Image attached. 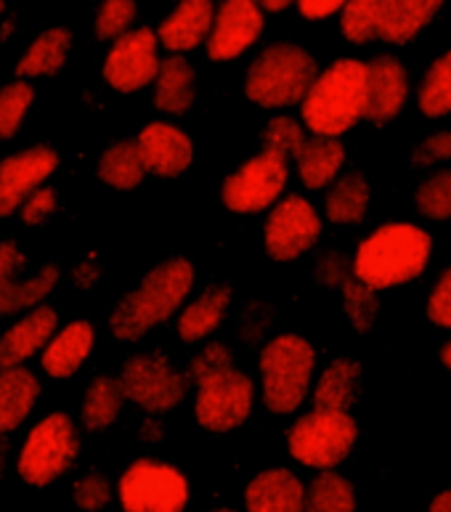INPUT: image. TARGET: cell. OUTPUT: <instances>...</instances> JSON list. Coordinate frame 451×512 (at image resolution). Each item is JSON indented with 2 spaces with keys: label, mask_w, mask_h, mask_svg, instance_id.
Wrapping results in <instances>:
<instances>
[{
  "label": "cell",
  "mask_w": 451,
  "mask_h": 512,
  "mask_svg": "<svg viewBox=\"0 0 451 512\" xmlns=\"http://www.w3.org/2000/svg\"><path fill=\"white\" fill-rule=\"evenodd\" d=\"M189 372L197 380L194 417L207 433L223 436L245 425L255 404V383L234 367V356L226 345H205L194 356Z\"/></svg>",
  "instance_id": "cell-1"
},
{
  "label": "cell",
  "mask_w": 451,
  "mask_h": 512,
  "mask_svg": "<svg viewBox=\"0 0 451 512\" xmlns=\"http://www.w3.org/2000/svg\"><path fill=\"white\" fill-rule=\"evenodd\" d=\"M194 290V266L186 258H168L157 263L149 274L130 290L112 311L109 327L123 343L141 340L146 332L160 327L184 306Z\"/></svg>",
  "instance_id": "cell-2"
},
{
  "label": "cell",
  "mask_w": 451,
  "mask_h": 512,
  "mask_svg": "<svg viewBox=\"0 0 451 512\" xmlns=\"http://www.w3.org/2000/svg\"><path fill=\"white\" fill-rule=\"evenodd\" d=\"M433 242L412 223H385L356 250V282L369 290H388L417 279L430 260Z\"/></svg>",
  "instance_id": "cell-3"
},
{
  "label": "cell",
  "mask_w": 451,
  "mask_h": 512,
  "mask_svg": "<svg viewBox=\"0 0 451 512\" xmlns=\"http://www.w3.org/2000/svg\"><path fill=\"white\" fill-rule=\"evenodd\" d=\"M367 112V64L337 59L316 77L300 115L316 138H340Z\"/></svg>",
  "instance_id": "cell-4"
},
{
  "label": "cell",
  "mask_w": 451,
  "mask_h": 512,
  "mask_svg": "<svg viewBox=\"0 0 451 512\" xmlns=\"http://www.w3.org/2000/svg\"><path fill=\"white\" fill-rule=\"evenodd\" d=\"M319 77L316 59L295 43L263 48L245 75L247 99L263 109H287L303 104Z\"/></svg>",
  "instance_id": "cell-5"
},
{
  "label": "cell",
  "mask_w": 451,
  "mask_h": 512,
  "mask_svg": "<svg viewBox=\"0 0 451 512\" xmlns=\"http://www.w3.org/2000/svg\"><path fill=\"white\" fill-rule=\"evenodd\" d=\"M316 353L306 337L295 332L271 337L260 351V390L268 412L292 414L311 390Z\"/></svg>",
  "instance_id": "cell-6"
},
{
  "label": "cell",
  "mask_w": 451,
  "mask_h": 512,
  "mask_svg": "<svg viewBox=\"0 0 451 512\" xmlns=\"http://www.w3.org/2000/svg\"><path fill=\"white\" fill-rule=\"evenodd\" d=\"M77 451H80V436L75 422L69 414L54 412L30 430L16 459V470L27 486L46 489L75 465Z\"/></svg>",
  "instance_id": "cell-7"
},
{
  "label": "cell",
  "mask_w": 451,
  "mask_h": 512,
  "mask_svg": "<svg viewBox=\"0 0 451 512\" xmlns=\"http://www.w3.org/2000/svg\"><path fill=\"white\" fill-rule=\"evenodd\" d=\"M359 428L348 412H311L292 425L287 446L300 465L332 470L351 454Z\"/></svg>",
  "instance_id": "cell-8"
},
{
  "label": "cell",
  "mask_w": 451,
  "mask_h": 512,
  "mask_svg": "<svg viewBox=\"0 0 451 512\" xmlns=\"http://www.w3.org/2000/svg\"><path fill=\"white\" fill-rule=\"evenodd\" d=\"M117 497L123 512H184L189 505V481L168 462L136 459L120 478Z\"/></svg>",
  "instance_id": "cell-9"
},
{
  "label": "cell",
  "mask_w": 451,
  "mask_h": 512,
  "mask_svg": "<svg viewBox=\"0 0 451 512\" xmlns=\"http://www.w3.org/2000/svg\"><path fill=\"white\" fill-rule=\"evenodd\" d=\"M287 181H290V162L274 152H260L231 176H226L221 199L231 213L258 215L279 202Z\"/></svg>",
  "instance_id": "cell-10"
},
{
  "label": "cell",
  "mask_w": 451,
  "mask_h": 512,
  "mask_svg": "<svg viewBox=\"0 0 451 512\" xmlns=\"http://www.w3.org/2000/svg\"><path fill=\"white\" fill-rule=\"evenodd\" d=\"M120 385L146 414H165L176 409L186 396L189 380L160 353H138L125 361Z\"/></svg>",
  "instance_id": "cell-11"
},
{
  "label": "cell",
  "mask_w": 451,
  "mask_h": 512,
  "mask_svg": "<svg viewBox=\"0 0 451 512\" xmlns=\"http://www.w3.org/2000/svg\"><path fill=\"white\" fill-rule=\"evenodd\" d=\"M322 237V218L316 207L300 194L279 199L263 226L266 253L279 263H290L306 255Z\"/></svg>",
  "instance_id": "cell-12"
},
{
  "label": "cell",
  "mask_w": 451,
  "mask_h": 512,
  "mask_svg": "<svg viewBox=\"0 0 451 512\" xmlns=\"http://www.w3.org/2000/svg\"><path fill=\"white\" fill-rule=\"evenodd\" d=\"M160 62L157 35L149 27H133L109 48L104 59V80L112 91L130 96L154 85Z\"/></svg>",
  "instance_id": "cell-13"
},
{
  "label": "cell",
  "mask_w": 451,
  "mask_h": 512,
  "mask_svg": "<svg viewBox=\"0 0 451 512\" xmlns=\"http://www.w3.org/2000/svg\"><path fill=\"white\" fill-rule=\"evenodd\" d=\"M24 260L27 258L14 239L0 242V316L38 308L62 279V271L56 263H46L27 279H16V268H22Z\"/></svg>",
  "instance_id": "cell-14"
},
{
  "label": "cell",
  "mask_w": 451,
  "mask_h": 512,
  "mask_svg": "<svg viewBox=\"0 0 451 512\" xmlns=\"http://www.w3.org/2000/svg\"><path fill=\"white\" fill-rule=\"evenodd\" d=\"M59 168V154L51 146H30L22 152L8 154L0 160V218L11 215L22 207V202Z\"/></svg>",
  "instance_id": "cell-15"
},
{
  "label": "cell",
  "mask_w": 451,
  "mask_h": 512,
  "mask_svg": "<svg viewBox=\"0 0 451 512\" xmlns=\"http://www.w3.org/2000/svg\"><path fill=\"white\" fill-rule=\"evenodd\" d=\"M266 19L250 0H226L218 6L213 30L207 35V56L213 62H231L247 54L263 35Z\"/></svg>",
  "instance_id": "cell-16"
},
{
  "label": "cell",
  "mask_w": 451,
  "mask_h": 512,
  "mask_svg": "<svg viewBox=\"0 0 451 512\" xmlns=\"http://www.w3.org/2000/svg\"><path fill=\"white\" fill-rule=\"evenodd\" d=\"M136 149L146 173L165 181L184 176L194 160V141L189 133L165 120L144 125L136 138Z\"/></svg>",
  "instance_id": "cell-17"
},
{
  "label": "cell",
  "mask_w": 451,
  "mask_h": 512,
  "mask_svg": "<svg viewBox=\"0 0 451 512\" xmlns=\"http://www.w3.org/2000/svg\"><path fill=\"white\" fill-rule=\"evenodd\" d=\"M213 19L215 6L210 0H184L173 14L162 19L154 35L170 56H184L207 43Z\"/></svg>",
  "instance_id": "cell-18"
},
{
  "label": "cell",
  "mask_w": 451,
  "mask_h": 512,
  "mask_svg": "<svg viewBox=\"0 0 451 512\" xmlns=\"http://www.w3.org/2000/svg\"><path fill=\"white\" fill-rule=\"evenodd\" d=\"M56 329H59V316L54 308H32L30 314H24L0 335V367H22L24 361H30L35 353L46 348Z\"/></svg>",
  "instance_id": "cell-19"
},
{
  "label": "cell",
  "mask_w": 451,
  "mask_h": 512,
  "mask_svg": "<svg viewBox=\"0 0 451 512\" xmlns=\"http://www.w3.org/2000/svg\"><path fill=\"white\" fill-rule=\"evenodd\" d=\"M406 69L396 56H377L367 64V112L372 123H390L404 109L406 101Z\"/></svg>",
  "instance_id": "cell-20"
},
{
  "label": "cell",
  "mask_w": 451,
  "mask_h": 512,
  "mask_svg": "<svg viewBox=\"0 0 451 512\" xmlns=\"http://www.w3.org/2000/svg\"><path fill=\"white\" fill-rule=\"evenodd\" d=\"M93 345H96V329L91 321H69L67 327L56 329V335L43 348V356H40L43 372L54 380H67L77 375L85 359L93 353Z\"/></svg>",
  "instance_id": "cell-21"
},
{
  "label": "cell",
  "mask_w": 451,
  "mask_h": 512,
  "mask_svg": "<svg viewBox=\"0 0 451 512\" xmlns=\"http://www.w3.org/2000/svg\"><path fill=\"white\" fill-rule=\"evenodd\" d=\"M306 486L287 467L263 470L247 483L245 512H303Z\"/></svg>",
  "instance_id": "cell-22"
},
{
  "label": "cell",
  "mask_w": 451,
  "mask_h": 512,
  "mask_svg": "<svg viewBox=\"0 0 451 512\" xmlns=\"http://www.w3.org/2000/svg\"><path fill=\"white\" fill-rule=\"evenodd\" d=\"M444 3L438 0H388L375 3V38L385 43H409Z\"/></svg>",
  "instance_id": "cell-23"
},
{
  "label": "cell",
  "mask_w": 451,
  "mask_h": 512,
  "mask_svg": "<svg viewBox=\"0 0 451 512\" xmlns=\"http://www.w3.org/2000/svg\"><path fill=\"white\" fill-rule=\"evenodd\" d=\"M40 396V380L27 367H0V438L22 428Z\"/></svg>",
  "instance_id": "cell-24"
},
{
  "label": "cell",
  "mask_w": 451,
  "mask_h": 512,
  "mask_svg": "<svg viewBox=\"0 0 451 512\" xmlns=\"http://www.w3.org/2000/svg\"><path fill=\"white\" fill-rule=\"evenodd\" d=\"M231 295H234L231 284H210L205 292H199L178 316V337L184 343L194 345L213 335L229 314Z\"/></svg>",
  "instance_id": "cell-25"
},
{
  "label": "cell",
  "mask_w": 451,
  "mask_h": 512,
  "mask_svg": "<svg viewBox=\"0 0 451 512\" xmlns=\"http://www.w3.org/2000/svg\"><path fill=\"white\" fill-rule=\"evenodd\" d=\"M194 67L186 56H168L160 62V72L154 77V107L162 115L181 117L194 107Z\"/></svg>",
  "instance_id": "cell-26"
},
{
  "label": "cell",
  "mask_w": 451,
  "mask_h": 512,
  "mask_svg": "<svg viewBox=\"0 0 451 512\" xmlns=\"http://www.w3.org/2000/svg\"><path fill=\"white\" fill-rule=\"evenodd\" d=\"M69 51H72V32L67 27H48L19 56L14 72L19 75V80L51 77L56 72H62L69 59Z\"/></svg>",
  "instance_id": "cell-27"
},
{
  "label": "cell",
  "mask_w": 451,
  "mask_h": 512,
  "mask_svg": "<svg viewBox=\"0 0 451 512\" xmlns=\"http://www.w3.org/2000/svg\"><path fill=\"white\" fill-rule=\"evenodd\" d=\"M298 162L300 181L311 192H319L337 178L345 162V146L340 138H308L300 154L295 157Z\"/></svg>",
  "instance_id": "cell-28"
},
{
  "label": "cell",
  "mask_w": 451,
  "mask_h": 512,
  "mask_svg": "<svg viewBox=\"0 0 451 512\" xmlns=\"http://www.w3.org/2000/svg\"><path fill=\"white\" fill-rule=\"evenodd\" d=\"M361 380V364L356 359H335L319 377L314 388L316 412H348Z\"/></svg>",
  "instance_id": "cell-29"
},
{
  "label": "cell",
  "mask_w": 451,
  "mask_h": 512,
  "mask_svg": "<svg viewBox=\"0 0 451 512\" xmlns=\"http://www.w3.org/2000/svg\"><path fill=\"white\" fill-rule=\"evenodd\" d=\"M125 406V390L117 377L101 375L96 377L83 396V406H80V420L83 428L91 433H101V430L112 428L123 412Z\"/></svg>",
  "instance_id": "cell-30"
},
{
  "label": "cell",
  "mask_w": 451,
  "mask_h": 512,
  "mask_svg": "<svg viewBox=\"0 0 451 512\" xmlns=\"http://www.w3.org/2000/svg\"><path fill=\"white\" fill-rule=\"evenodd\" d=\"M99 178L101 184L112 186L117 192H130V189L141 186L146 170L138 157L136 141H117L109 146L99 160Z\"/></svg>",
  "instance_id": "cell-31"
},
{
  "label": "cell",
  "mask_w": 451,
  "mask_h": 512,
  "mask_svg": "<svg viewBox=\"0 0 451 512\" xmlns=\"http://www.w3.org/2000/svg\"><path fill=\"white\" fill-rule=\"evenodd\" d=\"M369 207V184L361 173H348L337 178L335 186L327 194V218L337 226L345 223H361Z\"/></svg>",
  "instance_id": "cell-32"
},
{
  "label": "cell",
  "mask_w": 451,
  "mask_h": 512,
  "mask_svg": "<svg viewBox=\"0 0 451 512\" xmlns=\"http://www.w3.org/2000/svg\"><path fill=\"white\" fill-rule=\"evenodd\" d=\"M303 512H356L353 483L345 475L324 470L306 486Z\"/></svg>",
  "instance_id": "cell-33"
},
{
  "label": "cell",
  "mask_w": 451,
  "mask_h": 512,
  "mask_svg": "<svg viewBox=\"0 0 451 512\" xmlns=\"http://www.w3.org/2000/svg\"><path fill=\"white\" fill-rule=\"evenodd\" d=\"M420 109L428 117L451 115V51L430 64L420 88Z\"/></svg>",
  "instance_id": "cell-34"
},
{
  "label": "cell",
  "mask_w": 451,
  "mask_h": 512,
  "mask_svg": "<svg viewBox=\"0 0 451 512\" xmlns=\"http://www.w3.org/2000/svg\"><path fill=\"white\" fill-rule=\"evenodd\" d=\"M35 101V88L27 80L0 85V141L14 138Z\"/></svg>",
  "instance_id": "cell-35"
},
{
  "label": "cell",
  "mask_w": 451,
  "mask_h": 512,
  "mask_svg": "<svg viewBox=\"0 0 451 512\" xmlns=\"http://www.w3.org/2000/svg\"><path fill=\"white\" fill-rule=\"evenodd\" d=\"M306 141L308 138L303 125L290 115L271 117L266 130H263V152H274L279 157H284V160L298 157Z\"/></svg>",
  "instance_id": "cell-36"
},
{
  "label": "cell",
  "mask_w": 451,
  "mask_h": 512,
  "mask_svg": "<svg viewBox=\"0 0 451 512\" xmlns=\"http://www.w3.org/2000/svg\"><path fill=\"white\" fill-rule=\"evenodd\" d=\"M138 8L133 0H107L101 3L99 11H96V19H93V30H96V38L104 40V43H115L123 35H128L136 24Z\"/></svg>",
  "instance_id": "cell-37"
},
{
  "label": "cell",
  "mask_w": 451,
  "mask_h": 512,
  "mask_svg": "<svg viewBox=\"0 0 451 512\" xmlns=\"http://www.w3.org/2000/svg\"><path fill=\"white\" fill-rule=\"evenodd\" d=\"M417 207L430 221H449L451 218V170H441L430 176L417 189Z\"/></svg>",
  "instance_id": "cell-38"
},
{
  "label": "cell",
  "mask_w": 451,
  "mask_h": 512,
  "mask_svg": "<svg viewBox=\"0 0 451 512\" xmlns=\"http://www.w3.org/2000/svg\"><path fill=\"white\" fill-rule=\"evenodd\" d=\"M343 300H345V314L351 319V324L356 327V332H369L372 324L377 319V311H380V303H377L375 292L364 287L361 282H348L343 284Z\"/></svg>",
  "instance_id": "cell-39"
},
{
  "label": "cell",
  "mask_w": 451,
  "mask_h": 512,
  "mask_svg": "<svg viewBox=\"0 0 451 512\" xmlns=\"http://www.w3.org/2000/svg\"><path fill=\"white\" fill-rule=\"evenodd\" d=\"M343 35L348 43H369L375 38V3L372 0H353L343 6Z\"/></svg>",
  "instance_id": "cell-40"
},
{
  "label": "cell",
  "mask_w": 451,
  "mask_h": 512,
  "mask_svg": "<svg viewBox=\"0 0 451 512\" xmlns=\"http://www.w3.org/2000/svg\"><path fill=\"white\" fill-rule=\"evenodd\" d=\"M72 499H75L77 510L101 512L107 510L109 502H112V486H109L107 478L99 473L83 475V478L75 483V489H72Z\"/></svg>",
  "instance_id": "cell-41"
},
{
  "label": "cell",
  "mask_w": 451,
  "mask_h": 512,
  "mask_svg": "<svg viewBox=\"0 0 451 512\" xmlns=\"http://www.w3.org/2000/svg\"><path fill=\"white\" fill-rule=\"evenodd\" d=\"M16 213H19V221L24 226H40V223H46L56 213V189L40 186L38 192H32L30 197L24 199L22 207Z\"/></svg>",
  "instance_id": "cell-42"
},
{
  "label": "cell",
  "mask_w": 451,
  "mask_h": 512,
  "mask_svg": "<svg viewBox=\"0 0 451 512\" xmlns=\"http://www.w3.org/2000/svg\"><path fill=\"white\" fill-rule=\"evenodd\" d=\"M451 157V130H438L433 136H428L417 149H414L412 162L417 168H428L433 162L449 160Z\"/></svg>",
  "instance_id": "cell-43"
},
{
  "label": "cell",
  "mask_w": 451,
  "mask_h": 512,
  "mask_svg": "<svg viewBox=\"0 0 451 512\" xmlns=\"http://www.w3.org/2000/svg\"><path fill=\"white\" fill-rule=\"evenodd\" d=\"M428 319L438 327L451 329V268L441 276L428 298Z\"/></svg>",
  "instance_id": "cell-44"
},
{
  "label": "cell",
  "mask_w": 451,
  "mask_h": 512,
  "mask_svg": "<svg viewBox=\"0 0 451 512\" xmlns=\"http://www.w3.org/2000/svg\"><path fill=\"white\" fill-rule=\"evenodd\" d=\"M316 279L327 287H343L348 282V266L340 253H327L316 266Z\"/></svg>",
  "instance_id": "cell-45"
},
{
  "label": "cell",
  "mask_w": 451,
  "mask_h": 512,
  "mask_svg": "<svg viewBox=\"0 0 451 512\" xmlns=\"http://www.w3.org/2000/svg\"><path fill=\"white\" fill-rule=\"evenodd\" d=\"M345 3L340 0H300L298 8L306 19H327V16L343 11Z\"/></svg>",
  "instance_id": "cell-46"
},
{
  "label": "cell",
  "mask_w": 451,
  "mask_h": 512,
  "mask_svg": "<svg viewBox=\"0 0 451 512\" xmlns=\"http://www.w3.org/2000/svg\"><path fill=\"white\" fill-rule=\"evenodd\" d=\"M72 279L80 290H91L96 287V282L101 279V266L96 260H83V263H77L75 271H72Z\"/></svg>",
  "instance_id": "cell-47"
},
{
  "label": "cell",
  "mask_w": 451,
  "mask_h": 512,
  "mask_svg": "<svg viewBox=\"0 0 451 512\" xmlns=\"http://www.w3.org/2000/svg\"><path fill=\"white\" fill-rule=\"evenodd\" d=\"M428 512H451V489L441 491V494L430 502Z\"/></svg>",
  "instance_id": "cell-48"
},
{
  "label": "cell",
  "mask_w": 451,
  "mask_h": 512,
  "mask_svg": "<svg viewBox=\"0 0 451 512\" xmlns=\"http://www.w3.org/2000/svg\"><path fill=\"white\" fill-rule=\"evenodd\" d=\"M260 8V14H276V11H284V8L290 6L287 0H263V3H255Z\"/></svg>",
  "instance_id": "cell-49"
},
{
  "label": "cell",
  "mask_w": 451,
  "mask_h": 512,
  "mask_svg": "<svg viewBox=\"0 0 451 512\" xmlns=\"http://www.w3.org/2000/svg\"><path fill=\"white\" fill-rule=\"evenodd\" d=\"M3 470H6V446L0 444V478H3Z\"/></svg>",
  "instance_id": "cell-50"
},
{
  "label": "cell",
  "mask_w": 451,
  "mask_h": 512,
  "mask_svg": "<svg viewBox=\"0 0 451 512\" xmlns=\"http://www.w3.org/2000/svg\"><path fill=\"white\" fill-rule=\"evenodd\" d=\"M441 356H444V364H446V367L451 369V343L444 345V353H441Z\"/></svg>",
  "instance_id": "cell-51"
},
{
  "label": "cell",
  "mask_w": 451,
  "mask_h": 512,
  "mask_svg": "<svg viewBox=\"0 0 451 512\" xmlns=\"http://www.w3.org/2000/svg\"><path fill=\"white\" fill-rule=\"evenodd\" d=\"M3 14H6V3L0 0V19H3Z\"/></svg>",
  "instance_id": "cell-52"
},
{
  "label": "cell",
  "mask_w": 451,
  "mask_h": 512,
  "mask_svg": "<svg viewBox=\"0 0 451 512\" xmlns=\"http://www.w3.org/2000/svg\"><path fill=\"white\" fill-rule=\"evenodd\" d=\"M213 512H237V510H231V507H218V510H213Z\"/></svg>",
  "instance_id": "cell-53"
}]
</instances>
